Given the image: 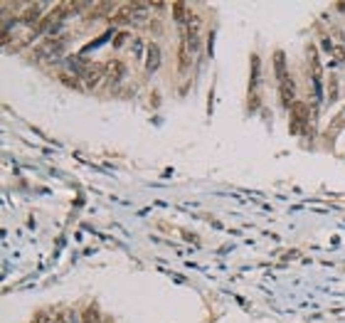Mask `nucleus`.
Masks as SVG:
<instances>
[{
    "mask_svg": "<svg viewBox=\"0 0 345 323\" xmlns=\"http://www.w3.org/2000/svg\"><path fill=\"white\" fill-rule=\"evenodd\" d=\"M291 121H288V133L291 136H298L301 131H303V126L308 123V104H303V101H296L291 109Z\"/></svg>",
    "mask_w": 345,
    "mask_h": 323,
    "instance_id": "nucleus-1",
    "label": "nucleus"
},
{
    "mask_svg": "<svg viewBox=\"0 0 345 323\" xmlns=\"http://www.w3.org/2000/svg\"><path fill=\"white\" fill-rule=\"evenodd\" d=\"M104 77H106V64H99V62H94V64H86V67H84V72H82L84 87H89V89L99 87Z\"/></svg>",
    "mask_w": 345,
    "mask_h": 323,
    "instance_id": "nucleus-2",
    "label": "nucleus"
},
{
    "mask_svg": "<svg viewBox=\"0 0 345 323\" xmlns=\"http://www.w3.org/2000/svg\"><path fill=\"white\" fill-rule=\"evenodd\" d=\"M195 47H198V42H193V40L185 37V35L180 37V50H178V67H180V72H185V69L190 67Z\"/></svg>",
    "mask_w": 345,
    "mask_h": 323,
    "instance_id": "nucleus-3",
    "label": "nucleus"
},
{
    "mask_svg": "<svg viewBox=\"0 0 345 323\" xmlns=\"http://www.w3.org/2000/svg\"><path fill=\"white\" fill-rule=\"evenodd\" d=\"M308 64H311V74H313V84H316V96L320 94V77H323V67H320V57L316 45H308Z\"/></svg>",
    "mask_w": 345,
    "mask_h": 323,
    "instance_id": "nucleus-4",
    "label": "nucleus"
},
{
    "mask_svg": "<svg viewBox=\"0 0 345 323\" xmlns=\"http://www.w3.org/2000/svg\"><path fill=\"white\" fill-rule=\"evenodd\" d=\"M25 25H30V28H35V25H40V20H42V5L40 3H30V5H25V10L18 15Z\"/></svg>",
    "mask_w": 345,
    "mask_h": 323,
    "instance_id": "nucleus-5",
    "label": "nucleus"
},
{
    "mask_svg": "<svg viewBox=\"0 0 345 323\" xmlns=\"http://www.w3.org/2000/svg\"><path fill=\"white\" fill-rule=\"evenodd\" d=\"M279 96H281V104H284L286 109H291V106L296 104V84H293L291 77L284 79V82L279 84Z\"/></svg>",
    "mask_w": 345,
    "mask_h": 323,
    "instance_id": "nucleus-6",
    "label": "nucleus"
},
{
    "mask_svg": "<svg viewBox=\"0 0 345 323\" xmlns=\"http://www.w3.org/2000/svg\"><path fill=\"white\" fill-rule=\"evenodd\" d=\"M158 67H160V45L158 42H148V47H145V69L155 72Z\"/></svg>",
    "mask_w": 345,
    "mask_h": 323,
    "instance_id": "nucleus-7",
    "label": "nucleus"
},
{
    "mask_svg": "<svg viewBox=\"0 0 345 323\" xmlns=\"http://www.w3.org/2000/svg\"><path fill=\"white\" fill-rule=\"evenodd\" d=\"M343 128H345V106H343V109L335 114V118L328 123V128H325V138H328V141H335V136H338Z\"/></svg>",
    "mask_w": 345,
    "mask_h": 323,
    "instance_id": "nucleus-8",
    "label": "nucleus"
},
{
    "mask_svg": "<svg viewBox=\"0 0 345 323\" xmlns=\"http://www.w3.org/2000/svg\"><path fill=\"white\" fill-rule=\"evenodd\" d=\"M109 20H111L114 25H126V23H131V20H133V3H123Z\"/></svg>",
    "mask_w": 345,
    "mask_h": 323,
    "instance_id": "nucleus-9",
    "label": "nucleus"
},
{
    "mask_svg": "<svg viewBox=\"0 0 345 323\" xmlns=\"http://www.w3.org/2000/svg\"><path fill=\"white\" fill-rule=\"evenodd\" d=\"M274 74H276L279 84H281L284 79H288V72H286V55H284L281 50L274 52Z\"/></svg>",
    "mask_w": 345,
    "mask_h": 323,
    "instance_id": "nucleus-10",
    "label": "nucleus"
},
{
    "mask_svg": "<svg viewBox=\"0 0 345 323\" xmlns=\"http://www.w3.org/2000/svg\"><path fill=\"white\" fill-rule=\"evenodd\" d=\"M200 28H202V18L193 13V15L188 18V25H185V32H183V35H185V37H190L193 42H198V35H200Z\"/></svg>",
    "mask_w": 345,
    "mask_h": 323,
    "instance_id": "nucleus-11",
    "label": "nucleus"
},
{
    "mask_svg": "<svg viewBox=\"0 0 345 323\" xmlns=\"http://www.w3.org/2000/svg\"><path fill=\"white\" fill-rule=\"evenodd\" d=\"M123 74H126L123 62H118V59H109V62H106V77H109V79L121 82V79H123Z\"/></svg>",
    "mask_w": 345,
    "mask_h": 323,
    "instance_id": "nucleus-12",
    "label": "nucleus"
},
{
    "mask_svg": "<svg viewBox=\"0 0 345 323\" xmlns=\"http://www.w3.org/2000/svg\"><path fill=\"white\" fill-rule=\"evenodd\" d=\"M172 18H175V23H188V3H183V0H178V3H172Z\"/></svg>",
    "mask_w": 345,
    "mask_h": 323,
    "instance_id": "nucleus-13",
    "label": "nucleus"
},
{
    "mask_svg": "<svg viewBox=\"0 0 345 323\" xmlns=\"http://www.w3.org/2000/svg\"><path fill=\"white\" fill-rule=\"evenodd\" d=\"M57 79L64 84V87H69V89H82V82H79V77L77 74H69V72H59L57 74Z\"/></svg>",
    "mask_w": 345,
    "mask_h": 323,
    "instance_id": "nucleus-14",
    "label": "nucleus"
},
{
    "mask_svg": "<svg viewBox=\"0 0 345 323\" xmlns=\"http://www.w3.org/2000/svg\"><path fill=\"white\" fill-rule=\"evenodd\" d=\"M99 321H101V313H99L96 306H89V308L82 313V323H99Z\"/></svg>",
    "mask_w": 345,
    "mask_h": 323,
    "instance_id": "nucleus-15",
    "label": "nucleus"
},
{
    "mask_svg": "<svg viewBox=\"0 0 345 323\" xmlns=\"http://www.w3.org/2000/svg\"><path fill=\"white\" fill-rule=\"evenodd\" d=\"M30 323H55V316H52L50 311H45V308H42V311H37V313L32 316V321H30Z\"/></svg>",
    "mask_w": 345,
    "mask_h": 323,
    "instance_id": "nucleus-16",
    "label": "nucleus"
},
{
    "mask_svg": "<svg viewBox=\"0 0 345 323\" xmlns=\"http://www.w3.org/2000/svg\"><path fill=\"white\" fill-rule=\"evenodd\" d=\"M328 99H330V101L338 99V79H335V77H330V82H328Z\"/></svg>",
    "mask_w": 345,
    "mask_h": 323,
    "instance_id": "nucleus-17",
    "label": "nucleus"
},
{
    "mask_svg": "<svg viewBox=\"0 0 345 323\" xmlns=\"http://www.w3.org/2000/svg\"><path fill=\"white\" fill-rule=\"evenodd\" d=\"M126 40H128V32H118L116 35V40H114V47L118 50V47H123L126 45Z\"/></svg>",
    "mask_w": 345,
    "mask_h": 323,
    "instance_id": "nucleus-18",
    "label": "nucleus"
},
{
    "mask_svg": "<svg viewBox=\"0 0 345 323\" xmlns=\"http://www.w3.org/2000/svg\"><path fill=\"white\" fill-rule=\"evenodd\" d=\"M55 323H69V316H67V311H62V313H55Z\"/></svg>",
    "mask_w": 345,
    "mask_h": 323,
    "instance_id": "nucleus-19",
    "label": "nucleus"
},
{
    "mask_svg": "<svg viewBox=\"0 0 345 323\" xmlns=\"http://www.w3.org/2000/svg\"><path fill=\"white\" fill-rule=\"evenodd\" d=\"M323 50H325V52H330V50H333V42H330V37H325V40H323Z\"/></svg>",
    "mask_w": 345,
    "mask_h": 323,
    "instance_id": "nucleus-20",
    "label": "nucleus"
},
{
    "mask_svg": "<svg viewBox=\"0 0 345 323\" xmlns=\"http://www.w3.org/2000/svg\"><path fill=\"white\" fill-rule=\"evenodd\" d=\"M153 8H155V10H165L168 5H165V3H153Z\"/></svg>",
    "mask_w": 345,
    "mask_h": 323,
    "instance_id": "nucleus-21",
    "label": "nucleus"
}]
</instances>
